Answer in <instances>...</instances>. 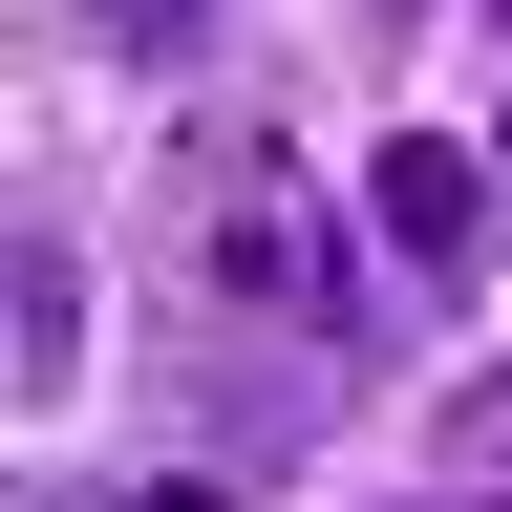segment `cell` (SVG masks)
Returning <instances> with one entry per match:
<instances>
[{"mask_svg":"<svg viewBox=\"0 0 512 512\" xmlns=\"http://www.w3.org/2000/svg\"><path fill=\"white\" fill-rule=\"evenodd\" d=\"M0 384H22V427L86 384V256H64L43 214H22V256H0Z\"/></svg>","mask_w":512,"mask_h":512,"instance_id":"obj_3","label":"cell"},{"mask_svg":"<svg viewBox=\"0 0 512 512\" xmlns=\"http://www.w3.org/2000/svg\"><path fill=\"white\" fill-rule=\"evenodd\" d=\"M150 512H235V491H150Z\"/></svg>","mask_w":512,"mask_h":512,"instance_id":"obj_5","label":"cell"},{"mask_svg":"<svg viewBox=\"0 0 512 512\" xmlns=\"http://www.w3.org/2000/svg\"><path fill=\"white\" fill-rule=\"evenodd\" d=\"M470 448H512V384H491V406H470Z\"/></svg>","mask_w":512,"mask_h":512,"instance_id":"obj_4","label":"cell"},{"mask_svg":"<svg viewBox=\"0 0 512 512\" xmlns=\"http://www.w3.org/2000/svg\"><path fill=\"white\" fill-rule=\"evenodd\" d=\"M491 150H512V128H491Z\"/></svg>","mask_w":512,"mask_h":512,"instance_id":"obj_6","label":"cell"},{"mask_svg":"<svg viewBox=\"0 0 512 512\" xmlns=\"http://www.w3.org/2000/svg\"><path fill=\"white\" fill-rule=\"evenodd\" d=\"M363 214H384L406 278H470V256H491V192H470V150H427V128H384V150H363Z\"/></svg>","mask_w":512,"mask_h":512,"instance_id":"obj_2","label":"cell"},{"mask_svg":"<svg viewBox=\"0 0 512 512\" xmlns=\"http://www.w3.org/2000/svg\"><path fill=\"white\" fill-rule=\"evenodd\" d=\"M192 278H214V320H278V342H363V278H342V235L299 214V171H278V150H235L214 192H192Z\"/></svg>","mask_w":512,"mask_h":512,"instance_id":"obj_1","label":"cell"}]
</instances>
